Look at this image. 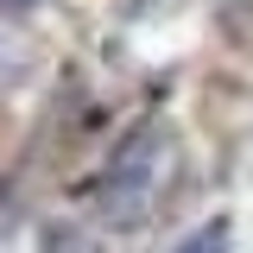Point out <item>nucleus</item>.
<instances>
[{
	"label": "nucleus",
	"instance_id": "obj_1",
	"mask_svg": "<svg viewBox=\"0 0 253 253\" xmlns=\"http://www.w3.org/2000/svg\"><path fill=\"white\" fill-rule=\"evenodd\" d=\"M171 165H177L171 126H165V121H139L121 146L108 152L101 177H95L101 215H139V209H152V196L171 184Z\"/></svg>",
	"mask_w": 253,
	"mask_h": 253
},
{
	"label": "nucleus",
	"instance_id": "obj_2",
	"mask_svg": "<svg viewBox=\"0 0 253 253\" xmlns=\"http://www.w3.org/2000/svg\"><path fill=\"white\" fill-rule=\"evenodd\" d=\"M177 253H228V221H209V228H196Z\"/></svg>",
	"mask_w": 253,
	"mask_h": 253
},
{
	"label": "nucleus",
	"instance_id": "obj_3",
	"mask_svg": "<svg viewBox=\"0 0 253 253\" xmlns=\"http://www.w3.org/2000/svg\"><path fill=\"white\" fill-rule=\"evenodd\" d=\"M0 6H13V13H19V6H32V0H0Z\"/></svg>",
	"mask_w": 253,
	"mask_h": 253
}]
</instances>
